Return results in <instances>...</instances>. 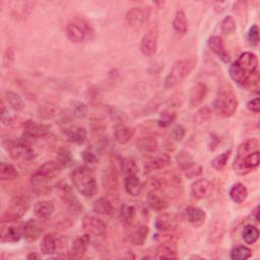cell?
I'll return each instance as SVG.
<instances>
[{
    "label": "cell",
    "mask_w": 260,
    "mask_h": 260,
    "mask_svg": "<svg viewBox=\"0 0 260 260\" xmlns=\"http://www.w3.org/2000/svg\"><path fill=\"white\" fill-rule=\"evenodd\" d=\"M59 237L55 234L46 235L41 242V251L44 255H52L56 253L59 244Z\"/></svg>",
    "instance_id": "26"
},
{
    "label": "cell",
    "mask_w": 260,
    "mask_h": 260,
    "mask_svg": "<svg viewBox=\"0 0 260 260\" xmlns=\"http://www.w3.org/2000/svg\"><path fill=\"white\" fill-rule=\"evenodd\" d=\"M57 162L62 168H69L74 164L72 155L67 148H60L57 153Z\"/></svg>",
    "instance_id": "42"
},
{
    "label": "cell",
    "mask_w": 260,
    "mask_h": 260,
    "mask_svg": "<svg viewBox=\"0 0 260 260\" xmlns=\"http://www.w3.org/2000/svg\"><path fill=\"white\" fill-rule=\"evenodd\" d=\"M258 210H259V206H256L254 210L252 211V218H254L257 223H259V211Z\"/></svg>",
    "instance_id": "57"
},
{
    "label": "cell",
    "mask_w": 260,
    "mask_h": 260,
    "mask_svg": "<svg viewBox=\"0 0 260 260\" xmlns=\"http://www.w3.org/2000/svg\"><path fill=\"white\" fill-rule=\"evenodd\" d=\"M148 233H149L148 227L146 225H141L136 230H134L131 235H130L129 241L135 246H142L147 239Z\"/></svg>",
    "instance_id": "33"
},
{
    "label": "cell",
    "mask_w": 260,
    "mask_h": 260,
    "mask_svg": "<svg viewBox=\"0 0 260 260\" xmlns=\"http://www.w3.org/2000/svg\"><path fill=\"white\" fill-rule=\"evenodd\" d=\"M207 46L216 56H218L224 63L230 62V56L229 53L226 50L225 43L220 36H211L208 38L207 41Z\"/></svg>",
    "instance_id": "16"
},
{
    "label": "cell",
    "mask_w": 260,
    "mask_h": 260,
    "mask_svg": "<svg viewBox=\"0 0 260 260\" xmlns=\"http://www.w3.org/2000/svg\"><path fill=\"white\" fill-rule=\"evenodd\" d=\"M229 195L235 203H243L248 196L247 187L242 183H236L231 187Z\"/></svg>",
    "instance_id": "29"
},
{
    "label": "cell",
    "mask_w": 260,
    "mask_h": 260,
    "mask_svg": "<svg viewBox=\"0 0 260 260\" xmlns=\"http://www.w3.org/2000/svg\"><path fill=\"white\" fill-rule=\"evenodd\" d=\"M30 207V200L27 195L17 194L11 199L10 204L7 206L6 210L3 212L1 216V222L10 223L15 222L27 213Z\"/></svg>",
    "instance_id": "8"
},
{
    "label": "cell",
    "mask_w": 260,
    "mask_h": 260,
    "mask_svg": "<svg viewBox=\"0 0 260 260\" xmlns=\"http://www.w3.org/2000/svg\"><path fill=\"white\" fill-rule=\"evenodd\" d=\"M257 69V56L251 52H244L230 66V76L237 84L249 89L252 79L258 74Z\"/></svg>",
    "instance_id": "2"
},
{
    "label": "cell",
    "mask_w": 260,
    "mask_h": 260,
    "mask_svg": "<svg viewBox=\"0 0 260 260\" xmlns=\"http://www.w3.org/2000/svg\"><path fill=\"white\" fill-rule=\"evenodd\" d=\"M93 211L101 215H111L114 211V207L112 202L107 197H100L94 202Z\"/></svg>",
    "instance_id": "32"
},
{
    "label": "cell",
    "mask_w": 260,
    "mask_h": 260,
    "mask_svg": "<svg viewBox=\"0 0 260 260\" xmlns=\"http://www.w3.org/2000/svg\"><path fill=\"white\" fill-rule=\"evenodd\" d=\"M115 140L120 144H126L135 135V130L123 123H117L113 128Z\"/></svg>",
    "instance_id": "18"
},
{
    "label": "cell",
    "mask_w": 260,
    "mask_h": 260,
    "mask_svg": "<svg viewBox=\"0 0 260 260\" xmlns=\"http://www.w3.org/2000/svg\"><path fill=\"white\" fill-rule=\"evenodd\" d=\"M188 222L195 228L201 227L206 220V213L202 208L196 206H189L185 210Z\"/></svg>",
    "instance_id": "24"
},
{
    "label": "cell",
    "mask_w": 260,
    "mask_h": 260,
    "mask_svg": "<svg viewBox=\"0 0 260 260\" xmlns=\"http://www.w3.org/2000/svg\"><path fill=\"white\" fill-rule=\"evenodd\" d=\"M208 89L205 83L198 82L195 84L191 89L190 95H189V106L191 108H196L202 104L204 101L206 95H207Z\"/></svg>",
    "instance_id": "20"
},
{
    "label": "cell",
    "mask_w": 260,
    "mask_h": 260,
    "mask_svg": "<svg viewBox=\"0 0 260 260\" xmlns=\"http://www.w3.org/2000/svg\"><path fill=\"white\" fill-rule=\"evenodd\" d=\"M135 218V208L132 205L123 204L119 212V220L124 227H130Z\"/></svg>",
    "instance_id": "35"
},
{
    "label": "cell",
    "mask_w": 260,
    "mask_h": 260,
    "mask_svg": "<svg viewBox=\"0 0 260 260\" xmlns=\"http://www.w3.org/2000/svg\"><path fill=\"white\" fill-rule=\"evenodd\" d=\"M55 206L52 201L41 200L38 201L34 207L35 214L40 219H48L54 212Z\"/></svg>",
    "instance_id": "31"
},
{
    "label": "cell",
    "mask_w": 260,
    "mask_h": 260,
    "mask_svg": "<svg viewBox=\"0 0 260 260\" xmlns=\"http://www.w3.org/2000/svg\"><path fill=\"white\" fill-rule=\"evenodd\" d=\"M230 256L233 260H246L252 256V250L247 246H237L231 250Z\"/></svg>",
    "instance_id": "43"
},
{
    "label": "cell",
    "mask_w": 260,
    "mask_h": 260,
    "mask_svg": "<svg viewBox=\"0 0 260 260\" xmlns=\"http://www.w3.org/2000/svg\"><path fill=\"white\" fill-rule=\"evenodd\" d=\"M71 181L75 189L85 198H92L98 191L94 172L86 166H79L71 173Z\"/></svg>",
    "instance_id": "3"
},
{
    "label": "cell",
    "mask_w": 260,
    "mask_h": 260,
    "mask_svg": "<svg viewBox=\"0 0 260 260\" xmlns=\"http://www.w3.org/2000/svg\"><path fill=\"white\" fill-rule=\"evenodd\" d=\"M94 29L89 21L83 18L71 20L66 27V36L68 40L75 44L89 42L94 39Z\"/></svg>",
    "instance_id": "6"
},
{
    "label": "cell",
    "mask_w": 260,
    "mask_h": 260,
    "mask_svg": "<svg viewBox=\"0 0 260 260\" xmlns=\"http://www.w3.org/2000/svg\"><path fill=\"white\" fill-rule=\"evenodd\" d=\"M27 258L34 260V259H41L42 256H41V254H39V253H37V252H31V253L27 256Z\"/></svg>",
    "instance_id": "58"
},
{
    "label": "cell",
    "mask_w": 260,
    "mask_h": 260,
    "mask_svg": "<svg viewBox=\"0 0 260 260\" xmlns=\"http://www.w3.org/2000/svg\"><path fill=\"white\" fill-rule=\"evenodd\" d=\"M247 108L248 110L253 112V113H259L260 112V99L259 98H255L253 100H250L247 103Z\"/></svg>",
    "instance_id": "54"
},
{
    "label": "cell",
    "mask_w": 260,
    "mask_h": 260,
    "mask_svg": "<svg viewBox=\"0 0 260 260\" xmlns=\"http://www.w3.org/2000/svg\"><path fill=\"white\" fill-rule=\"evenodd\" d=\"M160 238L162 239V241L160 242V245L157 250L158 258L160 259H178L176 242L173 240V238L166 237V235Z\"/></svg>",
    "instance_id": "13"
},
{
    "label": "cell",
    "mask_w": 260,
    "mask_h": 260,
    "mask_svg": "<svg viewBox=\"0 0 260 260\" xmlns=\"http://www.w3.org/2000/svg\"><path fill=\"white\" fill-rule=\"evenodd\" d=\"M82 228L86 233L96 237H103L107 233L106 223L98 216L92 214H86L84 216L82 220Z\"/></svg>",
    "instance_id": "12"
},
{
    "label": "cell",
    "mask_w": 260,
    "mask_h": 260,
    "mask_svg": "<svg viewBox=\"0 0 260 260\" xmlns=\"http://www.w3.org/2000/svg\"><path fill=\"white\" fill-rule=\"evenodd\" d=\"M146 202L147 205L155 211H163L168 208V202L165 197H163V195H160L155 191L148 192Z\"/></svg>",
    "instance_id": "27"
},
{
    "label": "cell",
    "mask_w": 260,
    "mask_h": 260,
    "mask_svg": "<svg viewBox=\"0 0 260 260\" xmlns=\"http://www.w3.org/2000/svg\"><path fill=\"white\" fill-rule=\"evenodd\" d=\"M173 28H174L175 32L180 36H183L187 33L188 21L186 14L183 10H178L176 12L175 17L173 19Z\"/></svg>",
    "instance_id": "34"
},
{
    "label": "cell",
    "mask_w": 260,
    "mask_h": 260,
    "mask_svg": "<svg viewBox=\"0 0 260 260\" xmlns=\"http://www.w3.org/2000/svg\"><path fill=\"white\" fill-rule=\"evenodd\" d=\"M24 237L23 226H9L1 232L2 243H16Z\"/></svg>",
    "instance_id": "25"
},
{
    "label": "cell",
    "mask_w": 260,
    "mask_h": 260,
    "mask_svg": "<svg viewBox=\"0 0 260 260\" xmlns=\"http://www.w3.org/2000/svg\"><path fill=\"white\" fill-rule=\"evenodd\" d=\"M231 155H232V149H229V150L224 151L223 154H221V155L218 156V157H215V158L211 161V166H212L215 170L222 171V170L227 166V163L229 162Z\"/></svg>",
    "instance_id": "45"
},
{
    "label": "cell",
    "mask_w": 260,
    "mask_h": 260,
    "mask_svg": "<svg viewBox=\"0 0 260 260\" xmlns=\"http://www.w3.org/2000/svg\"><path fill=\"white\" fill-rule=\"evenodd\" d=\"M236 29H237L236 23L232 15H228L223 19L222 24H221V30L224 34L231 35L236 31Z\"/></svg>",
    "instance_id": "48"
},
{
    "label": "cell",
    "mask_w": 260,
    "mask_h": 260,
    "mask_svg": "<svg viewBox=\"0 0 260 260\" xmlns=\"http://www.w3.org/2000/svg\"><path fill=\"white\" fill-rule=\"evenodd\" d=\"M90 244H91V236L88 233L75 238L71 246L72 257L74 258L82 257L86 253V251H88Z\"/></svg>",
    "instance_id": "22"
},
{
    "label": "cell",
    "mask_w": 260,
    "mask_h": 260,
    "mask_svg": "<svg viewBox=\"0 0 260 260\" xmlns=\"http://www.w3.org/2000/svg\"><path fill=\"white\" fill-rule=\"evenodd\" d=\"M137 148L145 154H154L159 149V141L154 136H142L136 141Z\"/></svg>",
    "instance_id": "28"
},
{
    "label": "cell",
    "mask_w": 260,
    "mask_h": 260,
    "mask_svg": "<svg viewBox=\"0 0 260 260\" xmlns=\"http://www.w3.org/2000/svg\"><path fill=\"white\" fill-rule=\"evenodd\" d=\"M196 63L197 59L195 57H189L175 62L165 79V89L171 90L180 84L195 69Z\"/></svg>",
    "instance_id": "4"
},
{
    "label": "cell",
    "mask_w": 260,
    "mask_h": 260,
    "mask_svg": "<svg viewBox=\"0 0 260 260\" xmlns=\"http://www.w3.org/2000/svg\"><path fill=\"white\" fill-rule=\"evenodd\" d=\"M237 96L232 90L230 85L221 86L214 101H213V109L220 116L229 118L232 117L238 109Z\"/></svg>",
    "instance_id": "5"
},
{
    "label": "cell",
    "mask_w": 260,
    "mask_h": 260,
    "mask_svg": "<svg viewBox=\"0 0 260 260\" xmlns=\"http://www.w3.org/2000/svg\"><path fill=\"white\" fill-rule=\"evenodd\" d=\"M213 191L212 183L206 179H198L191 185V195L195 199H205L209 197Z\"/></svg>",
    "instance_id": "15"
},
{
    "label": "cell",
    "mask_w": 260,
    "mask_h": 260,
    "mask_svg": "<svg viewBox=\"0 0 260 260\" xmlns=\"http://www.w3.org/2000/svg\"><path fill=\"white\" fill-rule=\"evenodd\" d=\"M25 135L29 138H41L50 132V126L44 123H38L33 120H27L23 124Z\"/></svg>",
    "instance_id": "14"
},
{
    "label": "cell",
    "mask_w": 260,
    "mask_h": 260,
    "mask_svg": "<svg viewBox=\"0 0 260 260\" xmlns=\"http://www.w3.org/2000/svg\"><path fill=\"white\" fill-rule=\"evenodd\" d=\"M8 118H9L8 111L5 109L4 105H2V110H1V121H2V123L8 122Z\"/></svg>",
    "instance_id": "56"
},
{
    "label": "cell",
    "mask_w": 260,
    "mask_h": 260,
    "mask_svg": "<svg viewBox=\"0 0 260 260\" xmlns=\"http://www.w3.org/2000/svg\"><path fill=\"white\" fill-rule=\"evenodd\" d=\"M190 259H204V258L201 257V256H198V255H193V256L190 257Z\"/></svg>",
    "instance_id": "59"
},
{
    "label": "cell",
    "mask_w": 260,
    "mask_h": 260,
    "mask_svg": "<svg viewBox=\"0 0 260 260\" xmlns=\"http://www.w3.org/2000/svg\"><path fill=\"white\" fill-rule=\"evenodd\" d=\"M5 148L9 151L10 157L13 160H32L35 157L34 149L28 139L19 138L16 140H6L4 142Z\"/></svg>",
    "instance_id": "9"
},
{
    "label": "cell",
    "mask_w": 260,
    "mask_h": 260,
    "mask_svg": "<svg viewBox=\"0 0 260 260\" xmlns=\"http://www.w3.org/2000/svg\"><path fill=\"white\" fill-rule=\"evenodd\" d=\"M121 171L125 176H131V175H137L138 173V167L136 165V162L132 158H123L120 163Z\"/></svg>",
    "instance_id": "41"
},
{
    "label": "cell",
    "mask_w": 260,
    "mask_h": 260,
    "mask_svg": "<svg viewBox=\"0 0 260 260\" xmlns=\"http://www.w3.org/2000/svg\"><path fill=\"white\" fill-rule=\"evenodd\" d=\"M247 39H248V42L250 43V45H252V46L258 45V43H259V29H258L257 25H253L249 29Z\"/></svg>",
    "instance_id": "50"
},
{
    "label": "cell",
    "mask_w": 260,
    "mask_h": 260,
    "mask_svg": "<svg viewBox=\"0 0 260 260\" xmlns=\"http://www.w3.org/2000/svg\"><path fill=\"white\" fill-rule=\"evenodd\" d=\"M220 141H221V139H220V137H219L218 135H215L214 133L210 134L209 144H208V145H209V149H211V150L215 149L216 146H218V144L220 143Z\"/></svg>",
    "instance_id": "55"
},
{
    "label": "cell",
    "mask_w": 260,
    "mask_h": 260,
    "mask_svg": "<svg viewBox=\"0 0 260 260\" xmlns=\"http://www.w3.org/2000/svg\"><path fill=\"white\" fill-rule=\"evenodd\" d=\"M155 227L160 232H168L175 227V221L170 214L163 213L155 221Z\"/></svg>",
    "instance_id": "36"
},
{
    "label": "cell",
    "mask_w": 260,
    "mask_h": 260,
    "mask_svg": "<svg viewBox=\"0 0 260 260\" xmlns=\"http://www.w3.org/2000/svg\"><path fill=\"white\" fill-rule=\"evenodd\" d=\"M58 113H59L58 106L52 103L43 104L39 107V109H38V116L41 119H44V120L51 119L55 117L56 115H58Z\"/></svg>",
    "instance_id": "38"
},
{
    "label": "cell",
    "mask_w": 260,
    "mask_h": 260,
    "mask_svg": "<svg viewBox=\"0 0 260 260\" xmlns=\"http://www.w3.org/2000/svg\"><path fill=\"white\" fill-rule=\"evenodd\" d=\"M184 173H185V175H186L187 178L193 179V178L197 177V176H199L201 174L202 168H201V166H199V165H197L196 163H195L193 166H191L190 168L185 170Z\"/></svg>",
    "instance_id": "52"
},
{
    "label": "cell",
    "mask_w": 260,
    "mask_h": 260,
    "mask_svg": "<svg viewBox=\"0 0 260 260\" xmlns=\"http://www.w3.org/2000/svg\"><path fill=\"white\" fill-rule=\"evenodd\" d=\"M210 116H211V111H210V109H209L208 107H204V108H202V109H200V110L196 113V115H195L194 119L196 120L197 123H202V122H204L205 120L209 119Z\"/></svg>",
    "instance_id": "53"
},
{
    "label": "cell",
    "mask_w": 260,
    "mask_h": 260,
    "mask_svg": "<svg viewBox=\"0 0 260 260\" xmlns=\"http://www.w3.org/2000/svg\"><path fill=\"white\" fill-rule=\"evenodd\" d=\"M102 183L105 190L110 194H116L118 192V176L112 168H108L104 171L102 176Z\"/></svg>",
    "instance_id": "19"
},
{
    "label": "cell",
    "mask_w": 260,
    "mask_h": 260,
    "mask_svg": "<svg viewBox=\"0 0 260 260\" xmlns=\"http://www.w3.org/2000/svg\"><path fill=\"white\" fill-rule=\"evenodd\" d=\"M170 164H171L170 156L168 154H162L156 157L146 159V161L144 162V170L145 172L161 170L168 167Z\"/></svg>",
    "instance_id": "23"
},
{
    "label": "cell",
    "mask_w": 260,
    "mask_h": 260,
    "mask_svg": "<svg viewBox=\"0 0 260 260\" xmlns=\"http://www.w3.org/2000/svg\"><path fill=\"white\" fill-rule=\"evenodd\" d=\"M186 136V128L183 125H176L175 127H173L171 131V137L176 140V141H182L184 137Z\"/></svg>",
    "instance_id": "49"
},
{
    "label": "cell",
    "mask_w": 260,
    "mask_h": 260,
    "mask_svg": "<svg viewBox=\"0 0 260 260\" xmlns=\"http://www.w3.org/2000/svg\"><path fill=\"white\" fill-rule=\"evenodd\" d=\"M259 141L256 138H250L243 141L238 147L233 169L236 174L245 176L255 170L259 166Z\"/></svg>",
    "instance_id": "1"
},
{
    "label": "cell",
    "mask_w": 260,
    "mask_h": 260,
    "mask_svg": "<svg viewBox=\"0 0 260 260\" xmlns=\"http://www.w3.org/2000/svg\"><path fill=\"white\" fill-rule=\"evenodd\" d=\"M62 166L57 161H50L43 164L32 175V183L37 188H43L45 185L58 177L61 173Z\"/></svg>",
    "instance_id": "7"
},
{
    "label": "cell",
    "mask_w": 260,
    "mask_h": 260,
    "mask_svg": "<svg viewBox=\"0 0 260 260\" xmlns=\"http://www.w3.org/2000/svg\"><path fill=\"white\" fill-rule=\"evenodd\" d=\"M17 178L18 172L14 166L7 163L0 164V179L2 181H12Z\"/></svg>",
    "instance_id": "39"
},
{
    "label": "cell",
    "mask_w": 260,
    "mask_h": 260,
    "mask_svg": "<svg viewBox=\"0 0 260 260\" xmlns=\"http://www.w3.org/2000/svg\"><path fill=\"white\" fill-rule=\"evenodd\" d=\"M176 161H177V164L179 166V168L184 172L185 170H187L188 168H190L191 166H193L195 163L192 156L188 153V151L186 150H182L180 151V153L177 155L176 157Z\"/></svg>",
    "instance_id": "44"
},
{
    "label": "cell",
    "mask_w": 260,
    "mask_h": 260,
    "mask_svg": "<svg viewBox=\"0 0 260 260\" xmlns=\"http://www.w3.org/2000/svg\"><path fill=\"white\" fill-rule=\"evenodd\" d=\"M5 99L8 103V105L12 108V109L16 112H20L25 109L26 104L23 100V98L20 97V95H18L15 92L12 91H7L5 92Z\"/></svg>",
    "instance_id": "37"
},
{
    "label": "cell",
    "mask_w": 260,
    "mask_h": 260,
    "mask_svg": "<svg viewBox=\"0 0 260 260\" xmlns=\"http://www.w3.org/2000/svg\"><path fill=\"white\" fill-rule=\"evenodd\" d=\"M81 157L84 163L89 165H95L98 163V157L91 148H86L81 153Z\"/></svg>",
    "instance_id": "51"
},
{
    "label": "cell",
    "mask_w": 260,
    "mask_h": 260,
    "mask_svg": "<svg viewBox=\"0 0 260 260\" xmlns=\"http://www.w3.org/2000/svg\"><path fill=\"white\" fill-rule=\"evenodd\" d=\"M64 134L66 135L67 140L75 143V144H83L86 140V137H88V132H86V130L81 127V126H77V125H69L67 127H65L63 129Z\"/></svg>",
    "instance_id": "17"
},
{
    "label": "cell",
    "mask_w": 260,
    "mask_h": 260,
    "mask_svg": "<svg viewBox=\"0 0 260 260\" xmlns=\"http://www.w3.org/2000/svg\"><path fill=\"white\" fill-rule=\"evenodd\" d=\"M71 114L74 118L83 119L88 115V106L79 101H74L71 106Z\"/></svg>",
    "instance_id": "46"
},
{
    "label": "cell",
    "mask_w": 260,
    "mask_h": 260,
    "mask_svg": "<svg viewBox=\"0 0 260 260\" xmlns=\"http://www.w3.org/2000/svg\"><path fill=\"white\" fill-rule=\"evenodd\" d=\"M150 16V10L145 7H133L126 13L125 19L127 25L134 30H139L144 27Z\"/></svg>",
    "instance_id": "10"
},
{
    "label": "cell",
    "mask_w": 260,
    "mask_h": 260,
    "mask_svg": "<svg viewBox=\"0 0 260 260\" xmlns=\"http://www.w3.org/2000/svg\"><path fill=\"white\" fill-rule=\"evenodd\" d=\"M23 233H24V238L26 240L30 242H34L38 240L42 232V226L37 220L30 219L27 222H25L23 225Z\"/></svg>",
    "instance_id": "21"
},
{
    "label": "cell",
    "mask_w": 260,
    "mask_h": 260,
    "mask_svg": "<svg viewBox=\"0 0 260 260\" xmlns=\"http://www.w3.org/2000/svg\"><path fill=\"white\" fill-rule=\"evenodd\" d=\"M159 42V29L157 26L150 28L142 37L140 50L144 56L151 57L157 53Z\"/></svg>",
    "instance_id": "11"
},
{
    "label": "cell",
    "mask_w": 260,
    "mask_h": 260,
    "mask_svg": "<svg viewBox=\"0 0 260 260\" xmlns=\"http://www.w3.org/2000/svg\"><path fill=\"white\" fill-rule=\"evenodd\" d=\"M176 118H177V115L175 112H172L171 110H165L162 112L160 119L158 121V124L160 127L167 128L175 122Z\"/></svg>",
    "instance_id": "47"
},
{
    "label": "cell",
    "mask_w": 260,
    "mask_h": 260,
    "mask_svg": "<svg viewBox=\"0 0 260 260\" xmlns=\"http://www.w3.org/2000/svg\"><path fill=\"white\" fill-rule=\"evenodd\" d=\"M124 188L128 194L132 196H138L142 190V184L137 175L126 176L124 179Z\"/></svg>",
    "instance_id": "30"
},
{
    "label": "cell",
    "mask_w": 260,
    "mask_h": 260,
    "mask_svg": "<svg viewBox=\"0 0 260 260\" xmlns=\"http://www.w3.org/2000/svg\"><path fill=\"white\" fill-rule=\"evenodd\" d=\"M242 239L248 245H252L259 239V230L253 225H246L242 230Z\"/></svg>",
    "instance_id": "40"
}]
</instances>
